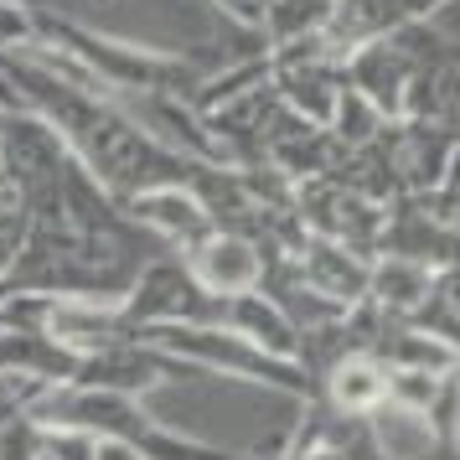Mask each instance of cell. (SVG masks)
Masks as SVG:
<instances>
[{"label":"cell","instance_id":"6da1fadb","mask_svg":"<svg viewBox=\"0 0 460 460\" xmlns=\"http://www.w3.org/2000/svg\"><path fill=\"white\" fill-rule=\"evenodd\" d=\"M26 414L37 419L42 429H88L99 439H125L146 460H249V456L223 450V445H202V439L181 435V429H166L146 409V398L84 388V383H52V388H42Z\"/></svg>","mask_w":460,"mask_h":460},{"label":"cell","instance_id":"7a4b0ae2","mask_svg":"<svg viewBox=\"0 0 460 460\" xmlns=\"http://www.w3.org/2000/svg\"><path fill=\"white\" fill-rule=\"evenodd\" d=\"M135 336H146L155 347H166L171 357L191 362L197 373H223V377H243V383H264L274 394L290 398H315L311 373L290 362V357H274L264 347H253L243 332H233L223 321H176V326H135Z\"/></svg>","mask_w":460,"mask_h":460},{"label":"cell","instance_id":"3957f363","mask_svg":"<svg viewBox=\"0 0 460 460\" xmlns=\"http://www.w3.org/2000/svg\"><path fill=\"white\" fill-rule=\"evenodd\" d=\"M129 326H176V321H223L228 300L212 295L197 274L187 270L181 253H155L140 264L135 285L125 295Z\"/></svg>","mask_w":460,"mask_h":460},{"label":"cell","instance_id":"277c9868","mask_svg":"<svg viewBox=\"0 0 460 460\" xmlns=\"http://www.w3.org/2000/svg\"><path fill=\"white\" fill-rule=\"evenodd\" d=\"M176 377H202L191 362L171 357L166 347H155L146 336H129V341H114L104 352H93L78 362L73 383L84 388H109V394H129V398H146L155 388H166Z\"/></svg>","mask_w":460,"mask_h":460},{"label":"cell","instance_id":"5b68a950","mask_svg":"<svg viewBox=\"0 0 460 460\" xmlns=\"http://www.w3.org/2000/svg\"><path fill=\"white\" fill-rule=\"evenodd\" d=\"M119 202H125V212L166 253H191L212 228H217L212 212H208V202H202L187 181H161V187L129 191V197H119Z\"/></svg>","mask_w":460,"mask_h":460},{"label":"cell","instance_id":"8992f818","mask_svg":"<svg viewBox=\"0 0 460 460\" xmlns=\"http://www.w3.org/2000/svg\"><path fill=\"white\" fill-rule=\"evenodd\" d=\"M181 259H187V270L197 274L212 295H223V300H233V295H243V290H259L264 264H270L264 243H259L253 233H238V228H212L208 238L191 253H181Z\"/></svg>","mask_w":460,"mask_h":460},{"label":"cell","instance_id":"52a82bcc","mask_svg":"<svg viewBox=\"0 0 460 460\" xmlns=\"http://www.w3.org/2000/svg\"><path fill=\"white\" fill-rule=\"evenodd\" d=\"M347 84L367 99V104L394 125L403 119V104H409V78H414V63H409V52L394 42V37H373V42H357L347 52Z\"/></svg>","mask_w":460,"mask_h":460},{"label":"cell","instance_id":"ba28073f","mask_svg":"<svg viewBox=\"0 0 460 460\" xmlns=\"http://www.w3.org/2000/svg\"><path fill=\"white\" fill-rule=\"evenodd\" d=\"M290 264L315 295H326L336 305H357L367 295V274H373V259L362 249L336 243V238H321V233H305L300 238V249L290 253Z\"/></svg>","mask_w":460,"mask_h":460},{"label":"cell","instance_id":"9c48e42d","mask_svg":"<svg viewBox=\"0 0 460 460\" xmlns=\"http://www.w3.org/2000/svg\"><path fill=\"white\" fill-rule=\"evenodd\" d=\"M315 398H326V409L341 419H367L388 403V362L373 352H347L341 362H332L321 383H315Z\"/></svg>","mask_w":460,"mask_h":460},{"label":"cell","instance_id":"30bf717a","mask_svg":"<svg viewBox=\"0 0 460 460\" xmlns=\"http://www.w3.org/2000/svg\"><path fill=\"white\" fill-rule=\"evenodd\" d=\"M456 0H336L332 11V42H341L352 52L357 42H373V37H388L409 22H429L439 11H450Z\"/></svg>","mask_w":460,"mask_h":460},{"label":"cell","instance_id":"8fae6325","mask_svg":"<svg viewBox=\"0 0 460 460\" xmlns=\"http://www.w3.org/2000/svg\"><path fill=\"white\" fill-rule=\"evenodd\" d=\"M439 290V274L419 259L403 253H373V274H367V300L394 321H414Z\"/></svg>","mask_w":460,"mask_h":460},{"label":"cell","instance_id":"7c38bea8","mask_svg":"<svg viewBox=\"0 0 460 460\" xmlns=\"http://www.w3.org/2000/svg\"><path fill=\"white\" fill-rule=\"evenodd\" d=\"M223 326L243 332L253 347H264V352L300 362V326L285 315V305H279L274 295H264V290L233 295V300H228V315H223Z\"/></svg>","mask_w":460,"mask_h":460},{"label":"cell","instance_id":"4fadbf2b","mask_svg":"<svg viewBox=\"0 0 460 460\" xmlns=\"http://www.w3.org/2000/svg\"><path fill=\"white\" fill-rule=\"evenodd\" d=\"M332 11L336 0H270L264 5V16H259V37L264 47H290L300 37H315V31H326L332 26Z\"/></svg>","mask_w":460,"mask_h":460},{"label":"cell","instance_id":"5bb4252c","mask_svg":"<svg viewBox=\"0 0 460 460\" xmlns=\"http://www.w3.org/2000/svg\"><path fill=\"white\" fill-rule=\"evenodd\" d=\"M208 5H217L233 26H259V16H264L270 0H208Z\"/></svg>","mask_w":460,"mask_h":460}]
</instances>
